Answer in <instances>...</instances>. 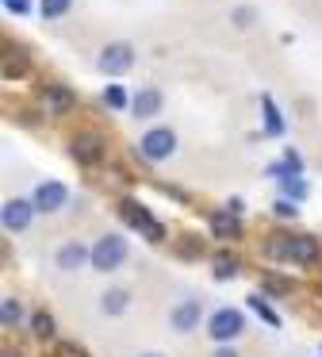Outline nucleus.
Listing matches in <instances>:
<instances>
[{"mask_svg": "<svg viewBox=\"0 0 322 357\" xmlns=\"http://www.w3.org/2000/svg\"><path fill=\"white\" fill-rule=\"evenodd\" d=\"M123 261H127V238H119V234H100L96 246H92V269L112 273Z\"/></svg>", "mask_w": 322, "mask_h": 357, "instance_id": "1", "label": "nucleus"}, {"mask_svg": "<svg viewBox=\"0 0 322 357\" xmlns=\"http://www.w3.org/2000/svg\"><path fill=\"white\" fill-rule=\"evenodd\" d=\"M138 150H142L146 162H165L176 150V135L169 131V127H153V131H146L142 139H138Z\"/></svg>", "mask_w": 322, "mask_h": 357, "instance_id": "2", "label": "nucleus"}, {"mask_svg": "<svg viewBox=\"0 0 322 357\" xmlns=\"http://www.w3.org/2000/svg\"><path fill=\"white\" fill-rule=\"evenodd\" d=\"M119 215L127 219V223L135 227V231H142L150 242H161V238H165V227H161L158 219H153L150 211L142 208V204H135V200H123V204H119Z\"/></svg>", "mask_w": 322, "mask_h": 357, "instance_id": "3", "label": "nucleus"}, {"mask_svg": "<svg viewBox=\"0 0 322 357\" xmlns=\"http://www.w3.org/2000/svg\"><path fill=\"white\" fill-rule=\"evenodd\" d=\"M96 66H100V73H127L130 66H135V47H130V43H107V47L100 50Z\"/></svg>", "mask_w": 322, "mask_h": 357, "instance_id": "4", "label": "nucleus"}, {"mask_svg": "<svg viewBox=\"0 0 322 357\" xmlns=\"http://www.w3.org/2000/svg\"><path fill=\"white\" fill-rule=\"evenodd\" d=\"M207 334H211L215 342H230L242 334V315H238L234 307H222L211 315V323H207Z\"/></svg>", "mask_w": 322, "mask_h": 357, "instance_id": "5", "label": "nucleus"}, {"mask_svg": "<svg viewBox=\"0 0 322 357\" xmlns=\"http://www.w3.org/2000/svg\"><path fill=\"white\" fill-rule=\"evenodd\" d=\"M69 154H73V162L92 165V162L104 158V139H100V135H77V139L69 142Z\"/></svg>", "mask_w": 322, "mask_h": 357, "instance_id": "6", "label": "nucleus"}, {"mask_svg": "<svg viewBox=\"0 0 322 357\" xmlns=\"http://www.w3.org/2000/svg\"><path fill=\"white\" fill-rule=\"evenodd\" d=\"M66 200H69V188L61 185V181H43V185L35 188V208L38 211H58Z\"/></svg>", "mask_w": 322, "mask_h": 357, "instance_id": "7", "label": "nucleus"}, {"mask_svg": "<svg viewBox=\"0 0 322 357\" xmlns=\"http://www.w3.org/2000/svg\"><path fill=\"white\" fill-rule=\"evenodd\" d=\"M31 211H35V200H8L4 204V231H27Z\"/></svg>", "mask_w": 322, "mask_h": 357, "instance_id": "8", "label": "nucleus"}, {"mask_svg": "<svg viewBox=\"0 0 322 357\" xmlns=\"http://www.w3.org/2000/svg\"><path fill=\"white\" fill-rule=\"evenodd\" d=\"M161 104H165V100H161L158 89H138V93L130 96V116H135V119H150V116H158V112H161Z\"/></svg>", "mask_w": 322, "mask_h": 357, "instance_id": "9", "label": "nucleus"}, {"mask_svg": "<svg viewBox=\"0 0 322 357\" xmlns=\"http://www.w3.org/2000/svg\"><path fill=\"white\" fill-rule=\"evenodd\" d=\"M58 269H66V273H73V269H81L84 261H92V250H84L81 242H66V246L58 250Z\"/></svg>", "mask_w": 322, "mask_h": 357, "instance_id": "10", "label": "nucleus"}, {"mask_svg": "<svg viewBox=\"0 0 322 357\" xmlns=\"http://www.w3.org/2000/svg\"><path fill=\"white\" fill-rule=\"evenodd\" d=\"M196 323H199V303L196 300H184L181 307L169 315V326H173L176 334H188V331H196Z\"/></svg>", "mask_w": 322, "mask_h": 357, "instance_id": "11", "label": "nucleus"}, {"mask_svg": "<svg viewBox=\"0 0 322 357\" xmlns=\"http://www.w3.org/2000/svg\"><path fill=\"white\" fill-rule=\"evenodd\" d=\"M43 104H46V112H73V93H69L66 85H46L43 89Z\"/></svg>", "mask_w": 322, "mask_h": 357, "instance_id": "12", "label": "nucleus"}, {"mask_svg": "<svg viewBox=\"0 0 322 357\" xmlns=\"http://www.w3.org/2000/svg\"><path fill=\"white\" fill-rule=\"evenodd\" d=\"M291 261L314 265L319 261V242H314L311 234H296V238H291Z\"/></svg>", "mask_w": 322, "mask_h": 357, "instance_id": "13", "label": "nucleus"}, {"mask_svg": "<svg viewBox=\"0 0 322 357\" xmlns=\"http://www.w3.org/2000/svg\"><path fill=\"white\" fill-rule=\"evenodd\" d=\"M211 231H215V238H238V219L234 215H227V211H215L211 215Z\"/></svg>", "mask_w": 322, "mask_h": 357, "instance_id": "14", "label": "nucleus"}, {"mask_svg": "<svg viewBox=\"0 0 322 357\" xmlns=\"http://www.w3.org/2000/svg\"><path fill=\"white\" fill-rule=\"evenodd\" d=\"M261 108H265V131L268 135H284V119H280V112H276V104H273V96H261Z\"/></svg>", "mask_w": 322, "mask_h": 357, "instance_id": "15", "label": "nucleus"}, {"mask_svg": "<svg viewBox=\"0 0 322 357\" xmlns=\"http://www.w3.org/2000/svg\"><path fill=\"white\" fill-rule=\"evenodd\" d=\"M265 254L273 257V261H280V257H291V238H288V234H273V238L265 242Z\"/></svg>", "mask_w": 322, "mask_h": 357, "instance_id": "16", "label": "nucleus"}, {"mask_svg": "<svg viewBox=\"0 0 322 357\" xmlns=\"http://www.w3.org/2000/svg\"><path fill=\"white\" fill-rule=\"evenodd\" d=\"M100 307H104L107 315H119V311H127V292H123V288H112V292H104Z\"/></svg>", "mask_w": 322, "mask_h": 357, "instance_id": "17", "label": "nucleus"}, {"mask_svg": "<svg viewBox=\"0 0 322 357\" xmlns=\"http://www.w3.org/2000/svg\"><path fill=\"white\" fill-rule=\"evenodd\" d=\"M31 331H35V338H54V319L46 311H35L31 315Z\"/></svg>", "mask_w": 322, "mask_h": 357, "instance_id": "18", "label": "nucleus"}, {"mask_svg": "<svg viewBox=\"0 0 322 357\" xmlns=\"http://www.w3.org/2000/svg\"><path fill=\"white\" fill-rule=\"evenodd\" d=\"M27 70V62H23V54L15 47H8V58H4V77L12 81V77H20V73Z\"/></svg>", "mask_w": 322, "mask_h": 357, "instance_id": "19", "label": "nucleus"}, {"mask_svg": "<svg viewBox=\"0 0 322 357\" xmlns=\"http://www.w3.org/2000/svg\"><path fill=\"white\" fill-rule=\"evenodd\" d=\"M234 273H238V257L234 254H219V257H215V277H219V280L234 277Z\"/></svg>", "mask_w": 322, "mask_h": 357, "instance_id": "20", "label": "nucleus"}, {"mask_svg": "<svg viewBox=\"0 0 322 357\" xmlns=\"http://www.w3.org/2000/svg\"><path fill=\"white\" fill-rule=\"evenodd\" d=\"M69 4L73 0H38V12H43V20H58L61 12H69Z\"/></svg>", "mask_w": 322, "mask_h": 357, "instance_id": "21", "label": "nucleus"}, {"mask_svg": "<svg viewBox=\"0 0 322 357\" xmlns=\"http://www.w3.org/2000/svg\"><path fill=\"white\" fill-rule=\"evenodd\" d=\"M104 104L107 108H115V112H123V108H130V100H127V93H123L119 85H107L104 89Z\"/></svg>", "mask_w": 322, "mask_h": 357, "instance_id": "22", "label": "nucleus"}, {"mask_svg": "<svg viewBox=\"0 0 322 357\" xmlns=\"http://www.w3.org/2000/svg\"><path fill=\"white\" fill-rule=\"evenodd\" d=\"M250 307H253V311H257V315H261V319H265V323H268V326H280V315H276V311H273V307H268V303H265V300H257V296H250Z\"/></svg>", "mask_w": 322, "mask_h": 357, "instance_id": "23", "label": "nucleus"}, {"mask_svg": "<svg viewBox=\"0 0 322 357\" xmlns=\"http://www.w3.org/2000/svg\"><path fill=\"white\" fill-rule=\"evenodd\" d=\"M199 250H204V242H199V238H192V234L176 238V254H181V257H199Z\"/></svg>", "mask_w": 322, "mask_h": 357, "instance_id": "24", "label": "nucleus"}, {"mask_svg": "<svg viewBox=\"0 0 322 357\" xmlns=\"http://www.w3.org/2000/svg\"><path fill=\"white\" fill-rule=\"evenodd\" d=\"M234 24H238V27H253V24H257V8H250V4L234 8Z\"/></svg>", "mask_w": 322, "mask_h": 357, "instance_id": "25", "label": "nucleus"}, {"mask_svg": "<svg viewBox=\"0 0 322 357\" xmlns=\"http://www.w3.org/2000/svg\"><path fill=\"white\" fill-rule=\"evenodd\" d=\"M284 192H288L291 200H303V196H307V185H303L299 177H284Z\"/></svg>", "mask_w": 322, "mask_h": 357, "instance_id": "26", "label": "nucleus"}, {"mask_svg": "<svg viewBox=\"0 0 322 357\" xmlns=\"http://www.w3.org/2000/svg\"><path fill=\"white\" fill-rule=\"evenodd\" d=\"M0 319H4V326H15V323H20V303H15V300H4Z\"/></svg>", "mask_w": 322, "mask_h": 357, "instance_id": "27", "label": "nucleus"}, {"mask_svg": "<svg viewBox=\"0 0 322 357\" xmlns=\"http://www.w3.org/2000/svg\"><path fill=\"white\" fill-rule=\"evenodd\" d=\"M54 357H89V354H84L81 346H73V342H61V346L54 349Z\"/></svg>", "mask_w": 322, "mask_h": 357, "instance_id": "28", "label": "nucleus"}, {"mask_svg": "<svg viewBox=\"0 0 322 357\" xmlns=\"http://www.w3.org/2000/svg\"><path fill=\"white\" fill-rule=\"evenodd\" d=\"M284 165H288V173H291V177H299V169H303V162H299V154H296V150H284Z\"/></svg>", "mask_w": 322, "mask_h": 357, "instance_id": "29", "label": "nucleus"}, {"mask_svg": "<svg viewBox=\"0 0 322 357\" xmlns=\"http://www.w3.org/2000/svg\"><path fill=\"white\" fill-rule=\"evenodd\" d=\"M4 8L15 12V16H27V12H31V0H4Z\"/></svg>", "mask_w": 322, "mask_h": 357, "instance_id": "30", "label": "nucleus"}, {"mask_svg": "<svg viewBox=\"0 0 322 357\" xmlns=\"http://www.w3.org/2000/svg\"><path fill=\"white\" fill-rule=\"evenodd\" d=\"M265 284L273 288V292H280V296H288V288H291L288 280H280V277H265Z\"/></svg>", "mask_w": 322, "mask_h": 357, "instance_id": "31", "label": "nucleus"}, {"mask_svg": "<svg viewBox=\"0 0 322 357\" xmlns=\"http://www.w3.org/2000/svg\"><path fill=\"white\" fill-rule=\"evenodd\" d=\"M276 215H284V219H296V204H291V200H280V204H276Z\"/></svg>", "mask_w": 322, "mask_h": 357, "instance_id": "32", "label": "nucleus"}, {"mask_svg": "<svg viewBox=\"0 0 322 357\" xmlns=\"http://www.w3.org/2000/svg\"><path fill=\"white\" fill-rule=\"evenodd\" d=\"M211 357H238V354H234V349H215Z\"/></svg>", "mask_w": 322, "mask_h": 357, "instance_id": "33", "label": "nucleus"}, {"mask_svg": "<svg viewBox=\"0 0 322 357\" xmlns=\"http://www.w3.org/2000/svg\"><path fill=\"white\" fill-rule=\"evenodd\" d=\"M142 357H161V354H142Z\"/></svg>", "mask_w": 322, "mask_h": 357, "instance_id": "34", "label": "nucleus"}, {"mask_svg": "<svg viewBox=\"0 0 322 357\" xmlns=\"http://www.w3.org/2000/svg\"><path fill=\"white\" fill-rule=\"evenodd\" d=\"M4 357H20V354H4Z\"/></svg>", "mask_w": 322, "mask_h": 357, "instance_id": "35", "label": "nucleus"}]
</instances>
